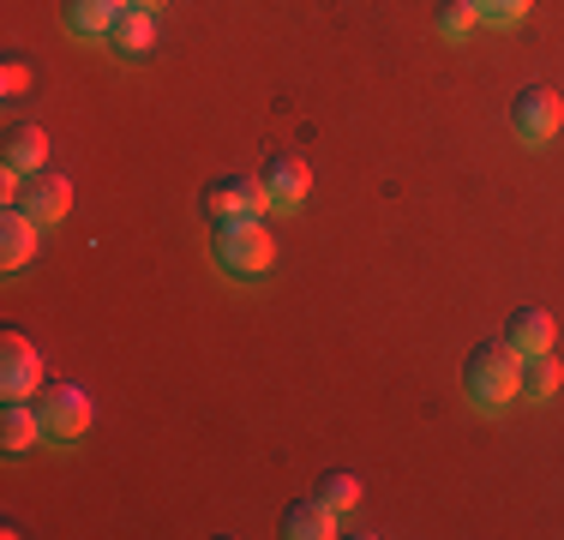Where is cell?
I'll return each mask as SVG.
<instances>
[{
    "label": "cell",
    "instance_id": "1",
    "mask_svg": "<svg viewBox=\"0 0 564 540\" xmlns=\"http://www.w3.org/2000/svg\"><path fill=\"white\" fill-rule=\"evenodd\" d=\"M210 264L228 282H264L276 270V235L264 216H240V223H210Z\"/></svg>",
    "mask_w": 564,
    "mask_h": 540
},
{
    "label": "cell",
    "instance_id": "2",
    "mask_svg": "<svg viewBox=\"0 0 564 540\" xmlns=\"http://www.w3.org/2000/svg\"><path fill=\"white\" fill-rule=\"evenodd\" d=\"M463 397H468V409H480V414H499V409H510V402L522 397V355L505 343V336H499V343L468 348Z\"/></svg>",
    "mask_w": 564,
    "mask_h": 540
},
{
    "label": "cell",
    "instance_id": "3",
    "mask_svg": "<svg viewBox=\"0 0 564 540\" xmlns=\"http://www.w3.org/2000/svg\"><path fill=\"white\" fill-rule=\"evenodd\" d=\"M36 414H43V439L48 444H78L97 426V402L85 385H43L36 390Z\"/></svg>",
    "mask_w": 564,
    "mask_h": 540
},
{
    "label": "cell",
    "instance_id": "4",
    "mask_svg": "<svg viewBox=\"0 0 564 540\" xmlns=\"http://www.w3.org/2000/svg\"><path fill=\"white\" fill-rule=\"evenodd\" d=\"M564 127V102L553 85H522L517 97H510V132H517L522 144H553Z\"/></svg>",
    "mask_w": 564,
    "mask_h": 540
},
{
    "label": "cell",
    "instance_id": "5",
    "mask_svg": "<svg viewBox=\"0 0 564 540\" xmlns=\"http://www.w3.org/2000/svg\"><path fill=\"white\" fill-rule=\"evenodd\" d=\"M259 186H264V205L276 216H294L306 205V193H313V169H306V156L294 151H271L259 169Z\"/></svg>",
    "mask_w": 564,
    "mask_h": 540
},
{
    "label": "cell",
    "instance_id": "6",
    "mask_svg": "<svg viewBox=\"0 0 564 540\" xmlns=\"http://www.w3.org/2000/svg\"><path fill=\"white\" fill-rule=\"evenodd\" d=\"M264 186L259 174H217L205 186V216L210 223H240V216H264Z\"/></svg>",
    "mask_w": 564,
    "mask_h": 540
},
{
    "label": "cell",
    "instance_id": "7",
    "mask_svg": "<svg viewBox=\"0 0 564 540\" xmlns=\"http://www.w3.org/2000/svg\"><path fill=\"white\" fill-rule=\"evenodd\" d=\"M12 205L19 210H31L36 223H61L66 210H73V181H66L61 169H36V174H24L19 181V193H12Z\"/></svg>",
    "mask_w": 564,
    "mask_h": 540
},
{
    "label": "cell",
    "instance_id": "8",
    "mask_svg": "<svg viewBox=\"0 0 564 540\" xmlns=\"http://www.w3.org/2000/svg\"><path fill=\"white\" fill-rule=\"evenodd\" d=\"M43 385V355L24 331H7L0 336V397H36Z\"/></svg>",
    "mask_w": 564,
    "mask_h": 540
},
{
    "label": "cell",
    "instance_id": "9",
    "mask_svg": "<svg viewBox=\"0 0 564 540\" xmlns=\"http://www.w3.org/2000/svg\"><path fill=\"white\" fill-rule=\"evenodd\" d=\"M120 7H127V0H61V24L78 43H109Z\"/></svg>",
    "mask_w": 564,
    "mask_h": 540
},
{
    "label": "cell",
    "instance_id": "10",
    "mask_svg": "<svg viewBox=\"0 0 564 540\" xmlns=\"http://www.w3.org/2000/svg\"><path fill=\"white\" fill-rule=\"evenodd\" d=\"M36 247H43V223H36L31 210L7 205V216H0V264L24 270V264L36 259Z\"/></svg>",
    "mask_w": 564,
    "mask_h": 540
},
{
    "label": "cell",
    "instance_id": "11",
    "mask_svg": "<svg viewBox=\"0 0 564 540\" xmlns=\"http://www.w3.org/2000/svg\"><path fill=\"white\" fill-rule=\"evenodd\" d=\"M553 336H558V324L546 306H517V313L505 318V343L517 348L522 360L529 355H553Z\"/></svg>",
    "mask_w": 564,
    "mask_h": 540
},
{
    "label": "cell",
    "instance_id": "12",
    "mask_svg": "<svg viewBox=\"0 0 564 540\" xmlns=\"http://www.w3.org/2000/svg\"><path fill=\"white\" fill-rule=\"evenodd\" d=\"M151 48H156V12L120 7V19H115V31H109V54H115V61H144Z\"/></svg>",
    "mask_w": 564,
    "mask_h": 540
},
{
    "label": "cell",
    "instance_id": "13",
    "mask_svg": "<svg viewBox=\"0 0 564 540\" xmlns=\"http://www.w3.org/2000/svg\"><path fill=\"white\" fill-rule=\"evenodd\" d=\"M337 517H343V510H330L318 493L313 498H294V505L282 510V534H289V540H330V534H343Z\"/></svg>",
    "mask_w": 564,
    "mask_h": 540
},
{
    "label": "cell",
    "instance_id": "14",
    "mask_svg": "<svg viewBox=\"0 0 564 540\" xmlns=\"http://www.w3.org/2000/svg\"><path fill=\"white\" fill-rule=\"evenodd\" d=\"M36 439H43V414H36V397H7V409H0V451L19 456V451H31Z\"/></svg>",
    "mask_w": 564,
    "mask_h": 540
},
{
    "label": "cell",
    "instance_id": "15",
    "mask_svg": "<svg viewBox=\"0 0 564 540\" xmlns=\"http://www.w3.org/2000/svg\"><path fill=\"white\" fill-rule=\"evenodd\" d=\"M7 169H19V174L48 169V132L36 120H12L7 127Z\"/></svg>",
    "mask_w": 564,
    "mask_h": 540
},
{
    "label": "cell",
    "instance_id": "16",
    "mask_svg": "<svg viewBox=\"0 0 564 540\" xmlns=\"http://www.w3.org/2000/svg\"><path fill=\"white\" fill-rule=\"evenodd\" d=\"M558 360L553 355H529L522 360V402H553L558 397Z\"/></svg>",
    "mask_w": 564,
    "mask_h": 540
},
{
    "label": "cell",
    "instance_id": "17",
    "mask_svg": "<svg viewBox=\"0 0 564 540\" xmlns=\"http://www.w3.org/2000/svg\"><path fill=\"white\" fill-rule=\"evenodd\" d=\"M475 24H480L475 0H438V7H433V31L445 36V43H468Z\"/></svg>",
    "mask_w": 564,
    "mask_h": 540
},
{
    "label": "cell",
    "instance_id": "18",
    "mask_svg": "<svg viewBox=\"0 0 564 540\" xmlns=\"http://www.w3.org/2000/svg\"><path fill=\"white\" fill-rule=\"evenodd\" d=\"M318 498H325L330 510H355V505H360V475H348V468H330V475L318 480Z\"/></svg>",
    "mask_w": 564,
    "mask_h": 540
},
{
    "label": "cell",
    "instance_id": "19",
    "mask_svg": "<svg viewBox=\"0 0 564 540\" xmlns=\"http://www.w3.org/2000/svg\"><path fill=\"white\" fill-rule=\"evenodd\" d=\"M529 7L534 0H475L480 24H492V31H517V24L529 19Z\"/></svg>",
    "mask_w": 564,
    "mask_h": 540
},
{
    "label": "cell",
    "instance_id": "20",
    "mask_svg": "<svg viewBox=\"0 0 564 540\" xmlns=\"http://www.w3.org/2000/svg\"><path fill=\"white\" fill-rule=\"evenodd\" d=\"M0 85H7V97H24V85H31V73H24V61H7V73H0Z\"/></svg>",
    "mask_w": 564,
    "mask_h": 540
},
{
    "label": "cell",
    "instance_id": "21",
    "mask_svg": "<svg viewBox=\"0 0 564 540\" xmlns=\"http://www.w3.org/2000/svg\"><path fill=\"white\" fill-rule=\"evenodd\" d=\"M127 7H144V12H156V7H163V0H127Z\"/></svg>",
    "mask_w": 564,
    "mask_h": 540
}]
</instances>
